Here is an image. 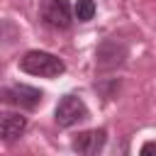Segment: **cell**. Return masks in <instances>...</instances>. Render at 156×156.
<instances>
[{
  "mask_svg": "<svg viewBox=\"0 0 156 156\" xmlns=\"http://www.w3.org/2000/svg\"><path fill=\"white\" fill-rule=\"evenodd\" d=\"M105 141H107V132H105V129H88V132H80V134L73 139L71 146H73V151H78V154L93 156V154L102 151Z\"/></svg>",
  "mask_w": 156,
  "mask_h": 156,
  "instance_id": "obj_6",
  "label": "cell"
},
{
  "mask_svg": "<svg viewBox=\"0 0 156 156\" xmlns=\"http://www.w3.org/2000/svg\"><path fill=\"white\" fill-rule=\"evenodd\" d=\"M127 58V46L117 39H107L98 46L95 51V61H98V68L100 71H112L117 66H122Z\"/></svg>",
  "mask_w": 156,
  "mask_h": 156,
  "instance_id": "obj_3",
  "label": "cell"
},
{
  "mask_svg": "<svg viewBox=\"0 0 156 156\" xmlns=\"http://www.w3.org/2000/svg\"><path fill=\"white\" fill-rule=\"evenodd\" d=\"M22 71L29 76H41V78H56L66 71L63 61L49 51H27L20 61Z\"/></svg>",
  "mask_w": 156,
  "mask_h": 156,
  "instance_id": "obj_1",
  "label": "cell"
},
{
  "mask_svg": "<svg viewBox=\"0 0 156 156\" xmlns=\"http://www.w3.org/2000/svg\"><path fill=\"white\" fill-rule=\"evenodd\" d=\"M5 100L10 102V105H17V107H24V110H34V107H39V102H41V90H37V88H32V85H24V83H17V85H10V88H5Z\"/></svg>",
  "mask_w": 156,
  "mask_h": 156,
  "instance_id": "obj_5",
  "label": "cell"
},
{
  "mask_svg": "<svg viewBox=\"0 0 156 156\" xmlns=\"http://www.w3.org/2000/svg\"><path fill=\"white\" fill-rule=\"evenodd\" d=\"M93 15H95V2H93V0H78V2H76V17H78L80 22L93 20Z\"/></svg>",
  "mask_w": 156,
  "mask_h": 156,
  "instance_id": "obj_8",
  "label": "cell"
},
{
  "mask_svg": "<svg viewBox=\"0 0 156 156\" xmlns=\"http://www.w3.org/2000/svg\"><path fill=\"white\" fill-rule=\"evenodd\" d=\"M141 154H156V144H154V141L144 144V146H141Z\"/></svg>",
  "mask_w": 156,
  "mask_h": 156,
  "instance_id": "obj_9",
  "label": "cell"
},
{
  "mask_svg": "<svg viewBox=\"0 0 156 156\" xmlns=\"http://www.w3.org/2000/svg\"><path fill=\"white\" fill-rule=\"evenodd\" d=\"M41 20L54 29H66L71 24V5L66 0H41Z\"/></svg>",
  "mask_w": 156,
  "mask_h": 156,
  "instance_id": "obj_4",
  "label": "cell"
},
{
  "mask_svg": "<svg viewBox=\"0 0 156 156\" xmlns=\"http://www.w3.org/2000/svg\"><path fill=\"white\" fill-rule=\"evenodd\" d=\"M54 115H56V122L61 127H73V124H78L88 117V107L78 95H63L58 100Z\"/></svg>",
  "mask_w": 156,
  "mask_h": 156,
  "instance_id": "obj_2",
  "label": "cell"
},
{
  "mask_svg": "<svg viewBox=\"0 0 156 156\" xmlns=\"http://www.w3.org/2000/svg\"><path fill=\"white\" fill-rule=\"evenodd\" d=\"M27 129V117L17 115V112H5L2 115V122H0V132H2V139L5 141H15L24 134Z\"/></svg>",
  "mask_w": 156,
  "mask_h": 156,
  "instance_id": "obj_7",
  "label": "cell"
}]
</instances>
